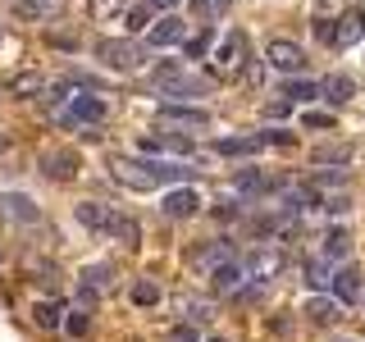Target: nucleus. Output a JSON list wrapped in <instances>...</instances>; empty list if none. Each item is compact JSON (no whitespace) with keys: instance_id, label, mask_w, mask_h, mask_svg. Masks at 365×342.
Returning a JSON list of instances; mask_svg holds the SVG:
<instances>
[{"instance_id":"obj_9","label":"nucleus","mask_w":365,"mask_h":342,"mask_svg":"<svg viewBox=\"0 0 365 342\" xmlns=\"http://www.w3.org/2000/svg\"><path fill=\"white\" fill-rule=\"evenodd\" d=\"M114 283V269L110 265H87L83 269V283H78V296H83V301H91V296H101Z\"/></svg>"},{"instance_id":"obj_39","label":"nucleus","mask_w":365,"mask_h":342,"mask_svg":"<svg viewBox=\"0 0 365 342\" xmlns=\"http://www.w3.org/2000/svg\"><path fill=\"white\" fill-rule=\"evenodd\" d=\"M146 5H155V9H169V5H178V0H146Z\"/></svg>"},{"instance_id":"obj_6","label":"nucleus","mask_w":365,"mask_h":342,"mask_svg":"<svg viewBox=\"0 0 365 342\" xmlns=\"http://www.w3.org/2000/svg\"><path fill=\"white\" fill-rule=\"evenodd\" d=\"M242 51H247V37H242V32H228V37L220 41V51L210 55V64H215V78H228V73H237V60H242Z\"/></svg>"},{"instance_id":"obj_21","label":"nucleus","mask_w":365,"mask_h":342,"mask_svg":"<svg viewBox=\"0 0 365 342\" xmlns=\"http://www.w3.org/2000/svg\"><path fill=\"white\" fill-rule=\"evenodd\" d=\"M311 96H324V91H319L315 83H302V78L283 87V100H288V105H297V100H311Z\"/></svg>"},{"instance_id":"obj_23","label":"nucleus","mask_w":365,"mask_h":342,"mask_svg":"<svg viewBox=\"0 0 365 342\" xmlns=\"http://www.w3.org/2000/svg\"><path fill=\"white\" fill-rule=\"evenodd\" d=\"M155 301H160V283H151V279L133 283V306H155Z\"/></svg>"},{"instance_id":"obj_22","label":"nucleus","mask_w":365,"mask_h":342,"mask_svg":"<svg viewBox=\"0 0 365 342\" xmlns=\"http://www.w3.org/2000/svg\"><path fill=\"white\" fill-rule=\"evenodd\" d=\"M0 205H5V214H14V219H37V210H32L28 197H0Z\"/></svg>"},{"instance_id":"obj_4","label":"nucleus","mask_w":365,"mask_h":342,"mask_svg":"<svg viewBox=\"0 0 365 342\" xmlns=\"http://www.w3.org/2000/svg\"><path fill=\"white\" fill-rule=\"evenodd\" d=\"M55 119H60V128H87V123L106 119V100L101 96H68V105Z\"/></svg>"},{"instance_id":"obj_16","label":"nucleus","mask_w":365,"mask_h":342,"mask_svg":"<svg viewBox=\"0 0 365 342\" xmlns=\"http://www.w3.org/2000/svg\"><path fill=\"white\" fill-rule=\"evenodd\" d=\"M365 37V14L361 9H347V14L338 19V46H356Z\"/></svg>"},{"instance_id":"obj_42","label":"nucleus","mask_w":365,"mask_h":342,"mask_svg":"<svg viewBox=\"0 0 365 342\" xmlns=\"http://www.w3.org/2000/svg\"><path fill=\"white\" fill-rule=\"evenodd\" d=\"M342 342H351V338H342Z\"/></svg>"},{"instance_id":"obj_5","label":"nucleus","mask_w":365,"mask_h":342,"mask_svg":"<svg viewBox=\"0 0 365 342\" xmlns=\"http://www.w3.org/2000/svg\"><path fill=\"white\" fill-rule=\"evenodd\" d=\"M265 60L279 68V73H302V68H306V51H302L297 41H283V37H279V41L265 46Z\"/></svg>"},{"instance_id":"obj_25","label":"nucleus","mask_w":365,"mask_h":342,"mask_svg":"<svg viewBox=\"0 0 365 342\" xmlns=\"http://www.w3.org/2000/svg\"><path fill=\"white\" fill-rule=\"evenodd\" d=\"M110 233L119 237L123 247H137V224L133 219H123V214H114V224H110Z\"/></svg>"},{"instance_id":"obj_15","label":"nucleus","mask_w":365,"mask_h":342,"mask_svg":"<svg viewBox=\"0 0 365 342\" xmlns=\"http://www.w3.org/2000/svg\"><path fill=\"white\" fill-rule=\"evenodd\" d=\"M319 91H324V100H334V105H342V100L356 96V83H351L347 73H329L324 83H319Z\"/></svg>"},{"instance_id":"obj_37","label":"nucleus","mask_w":365,"mask_h":342,"mask_svg":"<svg viewBox=\"0 0 365 342\" xmlns=\"http://www.w3.org/2000/svg\"><path fill=\"white\" fill-rule=\"evenodd\" d=\"M265 137H269V146H288V142H292V133H288V128H269Z\"/></svg>"},{"instance_id":"obj_34","label":"nucleus","mask_w":365,"mask_h":342,"mask_svg":"<svg viewBox=\"0 0 365 342\" xmlns=\"http://www.w3.org/2000/svg\"><path fill=\"white\" fill-rule=\"evenodd\" d=\"M169 342H197V328H192V324H178V328H169Z\"/></svg>"},{"instance_id":"obj_29","label":"nucleus","mask_w":365,"mask_h":342,"mask_svg":"<svg viewBox=\"0 0 365 342\" xmlns=\"http://www.w3.org/2000/svg\"><path fill=\"white\" fill-rule=\"evenodd\" d=\"M279 265H283V260H279V256H269V251H265V256H256V260H251V269H256V279H265V274H274Z\"/></svg>"},{"instance_id":"obj_24","label":"nucleus","mask_w":365,"mask_h":342,"mask_svg":"<svg viewBox=\"0 0 365 342\" xmlns=\"http://www.w3.org/2000/svg\"><path fill=\"white\" fill-rule=\"evenodd\" d=\"M73 174H78V155H68V151L51 155V178H73Z\"/></svg>"},{"instance_id":"obj_40","label":"nucleus","mask_w":365,"mask_h":342,"mask_svg":"<svg viewBox=\"0 0 365 342\" xmlns=\"http://www.w3.org/2000/svg\"><path fill=\"white\" fill-rule=\"evenodd\" d=\"M5 146H9V137H5V133H0V151H5Z\"/></svg>"},{"instance_id":"obj_14","label":"nucleus","mask_w":365,"mask_h":342,"mask_svg":"<svg viewBox=\"0 0 365 342\" xmlns=\"http://www.w3.org/2000/svg\"><path fill=\"white\" fill-rule=\"evenodd\" d=\"M334 296H338L342 306L361 301V274H356V269H338V274H334Z\"/></svg>"},{"instance_id":"obj_32","label":"nucleus","mask_w":365,"mask_h":342,"mask_svg":"<svg viewBox=\"0 0 365 342\" xmlns=\"http://www.w3.org/2000/svg\"><path fill=\"white\" fill-rule=\"evenodd\" d=\"M64 328H68L73 338H83V333H87V315H83V311H73V315L64 319Z\"/></svg>"},{"instance_id":"obj_36","label":"nucleus","mask_w":365,"mask_h":342,"mask_svg":"<svg viewBox=\"0 0 365 342\" xmlns=\"http://www.w3.org/2000/svg\"><path fill=\"white\" fill-rule=\"evenodd\" d=\"M306 128H334V114H306Z\"/></svg>"},{"instance_id":"obj_35","label":"nucleus","mask_w":365,"mask_h":342,"mask_svg":"<svg viewBox=\"0 0 365 342\" xmlns=\"http://www.w3.org/2000/svg\"><path fill=\"white\" fill-rule=\"evenodd\" d=\"M192 9H197L201 19H210L215 9H224V0H192Z\"/></svg>"},{"instance_id":"obj_27","label":"nucleus","mask_w":365,"mask_h":342,"mask_svg":"<svg viewBox=\"0 0 365 342\" xmlns=\"http://www.w3.org/2000/svg\"><path fill=\"white\" fill-rule=\"evenodd\" d=\"M210 41H215V32H210V28H205V32H197V37H192L187 46H182V55H192V60H201V55H205V51H210Z\"/></svg>"},{"instance_id":"obj_19","label":"nucleus","mask_w":365,"mask_h":342,"mask_svg":"<svg viewBox=\"0 0 365 342\" xmlns=\"http://www.w3.org/2000/svg\"><path fill=\"white\" fill-rule=\"evenodd\" d=\"M347 251H351V233L347 228H334V233L324 237V256L329 260H347Z\"/></svg>"},{"instance_id":"obj_43","label":"nucleus","mask_w":365,"mask_h":342,"mask_svg":"<svg viewBox=\"0 0 365 342\" xmlns=\"http://www.w3.org/2000/svg\"><path fill=\"white\" fill-rule=\"evenodd\" d=\"M224 5H228V0H224Z\"/></svg>"},{"instance_id":"obj_7","label":"nucleus","mask_w":365,"mask_h":342,"mask_svg":"<svg viewBox=\"0 0 365 342\" xmlns=\"http://www.w3.org/2000/svg\"><path fill=\"white\" fill-rule=\"evenodd\" d=\"M269 137L265 133H247V137H224V142H215V155H256L265 151Z\"/></svg>"},{"instance_id":"obj_3","label":"nucleus","mask_w":365,"mask_h":342,"mask_svg":"<svg viewBox=\"0 0 365 342\" xmlns=\"http://www.w3.org/2000/svg\"><path fill=\"white\" fill-rule=\"evenodd\" d=\"M151 83L165 91V96H205V78H197V73H187L182 64H160L155 73H151Z\"/></svg>"},{"instance_id":"obj_1","label":"nucleus","mask_w":365,"mask_h":342,"mask_svg":"<svg viewBox=\"0 0 365 342\" xmlns=\"http://www.w3.org/2000/svg\"><path fill=\"white\" fill-rule=\"evenodd\" d=\"M110 174L119 178L123 187H133V192H151V187H160V182H187L192 169L165 165V160H114Z\"/></svg>"},{"instance_id":"obj_28","label":"nucleus","mask_w":365,"mask_h":342,"mask_svg":"<svg viewBox=\"0 0 365 342\" xmlns=\"http://www.w3.org/2000/svg\"><path fill=\"white\" fill-rule=\"evenodd\" d=\"M315 41H324V46H338V23H329V19H315Z\"/></svg>"},{"instance_id":"obj_26","label":"nucleus","mask_w":365,"mask_h":342,"mask_svg":"<svg viewBox=\"0 0 365 342\" xmlns=\"http://www.w3.org/2000/svg\"><path fill=\"white\" fill-rule=\"evenodd\" d=\"M46 83H41V73H19L14 83H9V91H14V96H32V91H41Z\"/></svg>"},{"instance_id":"obj_11","label":"nucleus","mask_w":365,"mask_h":342,"mask_svg":"<svg viewBox=\"0 0 365 342\" xmlns=\"http://www.w3.org/2000/svg\"><path fill=\"white\" fill-rule=\"evenodd\" d=\"M182 32H187V23L169 14V19L151 23V32H146V41H151V46H178V41H182Z\"/></svg>"},{"instance_id":"obj_20","label":"nucleus","mask_w":365,"mask_h":342,"mask_svg":"<svg viewBox=\"0 0 365 342\" xmlns=\"http://www.w3.org/2000/svg\"><path fill=\"white\" fill-rule=\"evenodd\" d=\"M306 279H311V288H329V283H334V260L329 256L311 260V265H306Z\"/></svg>"},{"instance_id":"obj_30","label":"nucleus","mask_w":365,"mask_h":342,"mask_svg":"<svg viewBox=\"0 0 365 342\" xmlns=\"http://www.w3.org/2000/svg\"><path fill=\"white\" fill-rule=\"evenodd\" d=\"M351 151H347V146H319V151H315V165H324V160H347Z\"/></svg>"},{"instance_id":"obj_38","label":"nucleus","mask_w":365,"mask_h":342,"mask_svg":"<svg viewBox=\"0 0 365 342\" xmlns=\"http://www.w3.org/2000/svg\"><path fill=\"white\" fill-rule=\"evenodd\" d=\"M215 214H220V219H233V214H237V205H233V201H224V205H215Z\"/></svg>"},{"instance_id":"obj_10","label":"nucleus","mask_w":365,"mask_h":342,"mask_svg":"<svg viewBox=\"0 0 365 342\" xmlns=\"http://www.w3.org/2000/svg\"><path fill=\"white\" fill-rule=\"evenodd\" d=\"M160 119H165V123H182V128H205L210 114L197 110V105H160Z\"/></svg>"},{"instance_id":"obj_17","label":"nucleus","mask_w":365,"mask_h":342,"mask_svg":"<svg viewBox=\"0 0 365 342\" xmlns=\"http://www.w3.org/2000/svg\"><path fill=\"white\" fill-rule=\"evenodd\" d=\"M306 315L315 319V324H334V319H342V301L334 296V301H329V296H311V301H306Z\"/></svg>"},{"instance_id":"obj_31","label":"nucleus","mask_w":365,"mask_h":342,"mask_svg":"<svg viewBox=\"0 0 365 342\" xmlns=\"http://www.w3.org/2000/svg\"><path fill=\"white\" fill-rule=\"evenodd\" d=\"M46 5H51V0H19V14L23 19H37V14H46Z\"/></svg>"},{"instance_id":"obj_13","label":"nucleus","mask_w":365,"mask_h":342,"mask_svg":"<svg viewBox=\"0 0 365 342\" xmlns=\"http://www.w3.org/2000/svg\"><path fill=\"white\" fill-rule=\"evenodd\" d=\"M78 224H87V228H101V233H110V224H114V210H110V205H101V201H83V205H78Z\"/></svg>"},{"instance_id":"obj_12","label":"nucleus","mask_w":365,"mask_h":342,"mask_svg":"<svg viewBox=\"0 0 365 342\" xmlns=\"http://www.w3.org/2000/svg\"><path fill=\"white\" fill-rule=\"evenodd\" d=\"M237 283H242V265H237V260H220V265L210 269V288L215 292H237Z\"/></svg>"},{"instance_id":"obj_8","label":"nucleus","mask_w":365,"mask_h":342,"mask_svg":"<svg viewBox=\"0 0 365 342\" xmlns=\"http://www.w3.org/2000/svg\"><path fill=\"white\" fill-rule=\"evenodd\" d=\"M197 210H201V197L192 187H174L165 197V214H169V219H192Z\"/></svg>"},{"instance_id":"obj_2","label":"nucleus","mask_w":365,"mask_h":342,"mask_svg":"<svg viewBox=\"0 0 365 342\" xmlns=\"http://www.w3.org/2000/svg\"><path fill=\"white\" fill-rule=\"evenodd\" d=\"M96 60L106 68H114V73H137V68L146 64V51L137 41H128V37H106L96 46Z\"/></svg>"},{"instance_id":"obj_41","label":"nucleus","mask_w":365,"mask_h":342,"mask_svg":"<svg viewBox=\"0 0 365 342\" xmlns=\"http://www.w3.org/2000/svg\"><path fill=\"white\" fill-rule=\"evenodd\" d=\"M205 342H228V338H205Z\"/></svg>"},{"instance_id":"obj_33","label":"nucleus","mask_w":365,"mask_h":342,"mask_svg":"<svg viewBox=\"0 0 365 342\" xmlns=\"http://www.w3.org/2000/svg\"><path fill=\"white\" fill-rule=\"evenodd\" d=\"M146 23H155V19H151V9H128V28H133V32H142Z\"/></svg>"},{"instance_id":"obj_18","label":"nucleus","mask_w":365,"mask_h":342,"mask_svg":"<svg viewBox=\"0 0 365 342\" xmlns=\"http://www.w3.org/2000/svg\"><path fill=\"white\" fill-rule=\"evenodd\" d=\"M64 301H37L32 306V319H37V328H60L64 324Z\"/></svg>"}]
</instances>
